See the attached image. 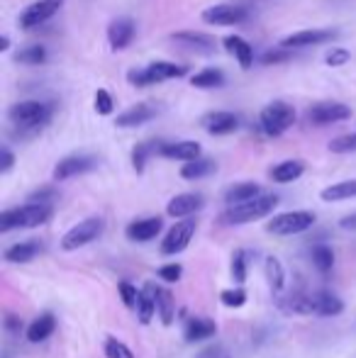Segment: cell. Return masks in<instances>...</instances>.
<instances>
[{
    "label": "cell",
    "instance_id": "1",
    "mask_svg": "<svg viewBox=\"0 0 356 358\" xmlns=\"http://www.w3.org/2000/svg\"><path fill=\"white\" fill-rule=\"evenodd\" d=\"M54 108L49 103H41V100H25V103H15L10 108V122L15 125V130L22 137L39 135L44 127L52 122Z\"/></svg>",
    "mask_w": 356,
    "mask_h": 358
},
{
    "label": "cell",
    "instance_id": "2",
    "mask_svg": "<svg viewBox=\"0 0 356 358\" xmlns=\"http://www.w3.org/2000/svg\"><path fill=\"white\" fill-rule=\"evenodd\" d=\"M283 310L293 315H317V317H337L344 312V302L335 292H310V295H290L283 300Z\"/></svg>",
    "mask_w": 356,
    "mask_h": 358
},
{
    "label": "cell",
    "instance_id": "3",
    "mask_svg": "<svg viewBox=\"0 0 356 358\" xmlns=\"http://www.w3.org/2000/svg\"><path fill=\"white\" fill-rule=\"evenodd\" d=\"M54 215L52 205H39V203H27L22 208L6 210L0 215V232H12V229H35L47 224Z\"/></svg>",
    "mask_w": 356,
    "mask_h": 358
},
{
    "label": "cell",
    "instance_id": "4",
    "mask_svg": "<svg viewBox=\"0 0 356 358\" xmlns=\"http://www.w3.org/2000/svg\"><path fill=\"white\" fill-rule=\"evenodd\" d=\"M279 205V195H259L249 203L242 205H232L227 212L222 215V222L225 224H249L256 222L261 217H269L271 212Z\"/></svg>",
    "mask_w": 356,
    "mask_h": 358
},
{
    "label": "cell",
    "instance_id": "5",
    "mask_svg": "<svg viewBox=\"0 0 356 358\" xmlns=\"http://www.w3.org/2000/svg\"><path fill=\"white\" fill-rule=\"evenodd\" d=\"M295 122V108L283 100H274V103L263 105L259 112V125H261L266 137H281L285 130H290Z\"/></svg>",
    "mask_w": 356,
    "mask_h": 358
},
{
    "label": "cell",
    "instance_id": "6",
    "mask_svg": "<svg viewBox=\"0 0 356 358\" xmlns=\"http://www.w3.org/2000/svg\"><path fill=\"white\" fill-rule=\"evenodd\" d=\"M188 68L181 66V63H171V61H154L147 68H140V71H129L127 81L137 88H147V86L161 83V81H171V78H181L186 76Z\"/></svg>",
    "mask_w": 356,
    "mask_h": 358
},
{
    "label": "cell",
    "instance_id": "7",
    "mask_svg": "<svg viewBox=\"0 0 356 358\" xmlns=\"http://www.w3.org/2000/svg\"><path fill=\"white\" fill-rule=\"evenodd\" d=\"M315 224V212L310 210H293V212H281L274 219H269L266 232L276 234V237H293V234H303Z\"/></svg>",
    "mask_w": 356,
    "mask_h": 358
},
{
    "label": "cell",
    "instance_id": "8",
    "mask_svg": "<svg viewBox=\"0 0 356 358\" xmlns=\"http://www.w3.org/2000/svg\"><path fill=\"white\" fill-rule=\"evenodd\" d=\"M105 229V219L103 217H86L78 224H73L66 234L62 237V249L64 251H76L81 246L93 244L95 239L103 234Z\"/></svg>",
    "mask_w": 356,
    "mask_h": 358
},
{
    "label": "cell",
    "instance_id": "9",
    "mask_svg": "<svg viewBox=\"0 0 356 358\" xmlns=\"http://www.w3.org/2000/svg\"><path fill=\"white\" fill-rule=\"evenodd\" d=\"M196 229H198L196 219L191 217L178 219V222L166 232V237L161 239V254L176 256V254H181V251H186L188 244H191V239L196 237Z\"/></svg>",
    "mask_w": 356,
    "mask_h": 358
},
{
    "label": "cell",
    "instance_id": "10",
    "mask_svg": "<svg viewBox=\"0 0 356 358\" xmlns=\"http://www.w3.org/2000/svg\"><path fill=\"white\" fill-rule=\"evenodd\" d=\"M203 22L215 27H229V25H242L249 17V10L239 3H220V6H212L203 10Z\"/></svg>",
    "mask_w": 356,
    "mask_h": 358
},
{
    "label": "cell",
    "instance_id": "11",
    "mask_svg": "<svg viewBox=\"0 0 356 358\" xmlns=\"http://www.w3.org/2000/svg\"><path fill=\"white\" fill-rule=\"evenodd\" d=\"M64 0H37L32 6H27L20 12V27L22 30H35V27L44 25L47 20H52L59 10H62Z\"/></svg>",
    "mask_w": 356,
    "mask_h": 358
},
{
    "label": "cell",
    "instance_id": "12",
    "mask_svg": "<svg viewBox=\"0 0 356 358\" xmlns=\"http://www.w3.org/2000/svg\"><path fill=\"white\" fill-rule=\"evenodd\" d=\"M351 117V108L344 103H335V100H325L308 110V119L312 125H335V122H344Z\"/></svg>",
    "mask_w": 356,
    "mask_h": 358
},
{
    "label": "cell",
    "instance_id": "13",
    "mask_svg": "<svg viewBox=\"0 0 356 358\" xmlns=\"http://www.w3.org/2000/svg\"><path fill=\"white\" fill-rule=\"evenodd\" d=\"M98 166L93 156H86V154H73V156H66L62 161L54 166V181H68L73 176H81V173H88L93 171Z\"/></svg>",
    "mask_w": 356,
    "mask_h": 358
},
{
    "label": "cell",
    "instance_id": "14",
    "mask_svg": "<svg viewBox=\"0 0 356 358\" xmlns=\"http://www.w3.org/2000/svg\"><path fill=\"white\" fill-rule=\"evenodd\" d=\"M203 205H205V197H203L200 192H181V195H176L169 200L166 215L174 219H188L191 215H196Z\"/></svg>",
    "mask_w": 356,
    "mask_h": 358
},
{
    "label": "cell",
    "instance_id": "15",
    "mask_svg": "<svg viewBox=\"0 0 356 358\" xmlns=\"http://www.w3.org/2000/svg\"><path fill=\"white\" fill-rule=\"evenodd\" d=\"M337 37L335 30H300V32H293L288 34L281 42L283 49H305V47H315V44H325V42H332Z\"/></svg>",
    "mask_w": 356,
    "mask_h": 358
},
{
    "label": "cell",
    "instance_id": "16",
    "mask_svg": "<svg viewBox=\"0 0 356 358\" xmlns=\"http://www.w3.org/2000/svg\"><path fill=\"white\" fill-rule=\"evenodd\" d=\"M156 115H159V105H154V103H137V105H132V108L124 110V112H120L115 125L124 127V130H127V127H142V125H147L149 119H154Z\"/></svg>",
    "mask_w": 356,
    "mask_h": 358
},
{
    "label": "cell",
    "instance_id": "17",
    "mask_svg": "<svg viewBox=\"0 0 356 358\" xmlns=\"http://www.w3.org/2000/svg\"><path fill=\"white\" fill-rule=\"evenodd\" d=\"M171 42L183 44V47L188 49H196V52L200 54H212L217 49V42L210 34H205V32H191V30L174 32V34H171Z\"/></svg>",
    "mask_w": 356,
    "mask_h": 358
},
{
    "label": "cell",
    "instance_id": "18",
    "mask_svg": "<svg viewBox=\"0 0 356 358\" xmlns=\"http://www.w3.org/2000/svg\"><path fill=\"white\" fill-rule=\"evenodd\" d=\"M135 39V22L129 17H118V20L110 22L108 27V42L113 52H120V49L129 47Z\"/></svg>",
    "mask_w": 356,
    "mask_h": 358
},
{
    "label": "cell",
    "instance_id": "19",
    "mask_svg": "<svg viewBox=\"0 0 356 358\" xmlns=\"http://www.w3.org/2000/svg\"><path fill=\"white\" fill-rule=\"evenodd\" d=\"M161 229H164V219L161 217H144V219L129 222L124 234H127V239H132V241H151V239L159 237Z\"/></svg>",
    "mask_w": 356,
    "mask_h": 358
},
{
    "label": "cell",
    "instance_id": "20",
    "mask_svg": "<svg viewBox=\"0 0 356 358\" xmlns=\"http://www.w3.org/2000/svg\"><path fill=\"white\" fill-rule=\"evenodd\" d=\"M203 127H205L210 135H229L239 127V117L234 112H225V110H217V112H207L203 117Z\"/></svg>",
    "mask_w": 356,
    "mask_h": 358
},
{
    "label": "cell",
    "instance_id": "21",
    "mask_svg": "<svg viewBox=\"0 0 356 358\" xmlns=\"http://www.w3.org/2000/svg\"><path fill=\"white\" fill-rule=\"evenodd\" d=\"M217 334V324L207 317H188L186 327H183V337H186L188 344L196 341H205V339L215 337Z\"/></svg>",
    "mask_w": 356,
    "mask_h": 358
},
{
    "label": "cell",
    "instance_id": "22",
    "mask_svg": "<svg viewBox=\"0 0 356 358\" xmlns=\"http://www.w3.org/2000/svg\"><path fill=\"white\" fill-rule=\"evenodd\" d=\"M164 159L171 161H196L200 159V144L198 141H174V144H164L159 151Z\"/></svg>",
    "mask_w": 356,
    "mask_h": 358
},
{
    "label": "cell",
    "instance_id": "23",
    "mask_svg": "<svg viewBox=\"0 0 356 358\" xmlns=\"http://www.w3.org/2000/svg\"><path fill=\"white\" fill-rule=\"evenodd\" d=\"M222 47L227 49V54H232V57L237 59V63L242 68L254 66V49L247 39H242V37H237V34H229V37H225Z\"/></svg>",
    "mask_w": 356,
    "mask_h": 358
},
{
    "label": "cell",
    "instance_id": "24",
    "mask_svg": "<svg viewBox=\"0 0 356 358\" xmlns=\"http://www.w3.org/2000/svg\"><path fill=\"white\" fill-rule=\"evenodd\" d=\"M39 254H41L39 241H17V244L8 246L3 259H6L8 263H30V261H35Z\"/></svg>",
    "mask_w": 356,
    "mask_h": 358
},
{
    "label": "cell",
    "instance_id": "25",
    "mask_svg": "<svg viewBox=\"0 0 356 358\" xmlns=\"http://www.w3.org/2000/svg\"><path fill=\"white\" fill-rule=\"evenodd\" d=\"M54 329H57V319H54V315L52 312H41L35 322L27 327V341L30 344L47 341V339L54 334Z\"/></svg>",
    "mask_w": 356,
    "mask_h": 358
},
{
    "label": "cell",
    "instance_id": "26",
    "mask_svg": "<svg viewBox=\"0 0 356 358\" xmlns=\"http://www.w3.org/2000/svg\"><path fill=\"white\" fill-rule=\"evenodd\" d=\"M303 173H305V163L298 161V159H288V161L276 163V166L269 171V176L274 183H293V181H298Z\"/></svg>",
    "mask_w": 356,
    "mask_h": 358
},
{
    "label": "cell",
    "instance_id": "27",
    "mask_svg": "<svg viewBox=\"0 0 356 358\" xmlns=\"http://www.w3.org/2000/svg\"><path fill=\"white\" fill-rule=\"evenodd\" d=\"M154 295H156V312H159V319L164 327H171L176 319V300L171 295L169 288L154 286Z\"/></svg>",
    "mask_w": 356,
    "mask_h": 358
},
{
    "label": "cell",
    "instance_id": "28",
    "mask_svg": "<svg viewBox=\"0 0 356 358\" xmlns=\"http://www.w3.org/2000/svg\"><path fill=\"white\" fill-rule=\"evenodd\" d=\"M263 195L261 188L256 186V183H237V186L227 188V192H225V200H227V205L232 208V205H242V203H249V200H254V197Z\"/></svg>",
    "mask_w": 356,
    "mask_h": 358
},
{
    "label": "cell",
    "instance_id": "29",
    "mask_svg": "<svg viewBox=\"0 0 356 358\" xmlns=\"http://www.w3.org/2000/svg\"><path fill=\"white\" fill-rule=\"evenodd\" d=\"M320 197L325 203L351 200V197H356V178H351V181H339V183H335V186H327L325 190L320 192Z\"/></svg>",
    "mask_w": 356,
    "mask_h": 358
},
{
    "label": "cell",
    "instance_id": "30",
    "mask_svg": "<svg viewBox=\"0 0 356 358\" xmlns=\"http://www.w3.org/2000/svg\"><path fill=\"white\" fill-rule=\"evenodd\" d=\"M263 273H266V283H269V288L274 292H281L285 286V268L283 263H281V259H276V256H266V261H263Z\"/></svg>",
    "mask_w": 356,
    "mask_h": 358
},
{
    "label": "cell",
    "instance_id": "31",
    "mask_svg": "<svg viewBox=\"0 0 356 358\" xmlns=\"http://www.w3.org/2000/svg\"><path fill=\"white\" fill-rule=\"evenodd\" d=\"M156 315V295H154V283H147L144 290H142V300L137 307V317H140L142 324H149Z\"/></svg>",
    "mask_w": 356,
    "mask_h": 358
},
{
    "label": "cell",
    "instance_id": "32",
    "mask_svg": "<svg viewBox=\"0 0 356 358\" xmlns=\"http://www.w3.org/2000/svg\"><path fill=\"white\" fill-rule=\"evenodd\" d=\"M215 171V161L212 159H196V161H188L181 166V178L186 181H198V178H205Z\"/></svg>",
    "mask_w": 356,
    "mask_h": 358
},
{
    "label": "cell",
    "instance_id": "33",
    "mask_svg": "<svg viewBox=\"0 0 356 358\" xmlns=\"http://www.w3.org/2000/svg\"><path fill=\"white\" fill-rule=\"evenodd\" d=\"M161 146L164 144H159V141H142V144H137L135 149H132V166H135L137 173H144V166H147V161H149V156L154 154V151L159 154Z\"/></svg>",
    "mask_w": 356,
    "mask_h": 358
},
{
    "label": "cell",
    "instance_id": "34",
    "mask_svg": "<svg viewBox=\"0 0 356 358\" xmlns=\"http://www.w3.org/2000/svg\"><path fill=\"white\" fill-rule=\"evenodd\" d=\"M225 83V73L220 68H203L191 78V86L196 88H220Z\"/></svg>",
    "mask_w": 356,
    "mask_h": 358
},
{
    "label": "cell",
    "instance_id": "35",
    "mask_svg": "<svg viewBox=\"0 0 356 358\" xmlns=\"http://www.w3.org/2000/svg\"><path fill=\"white\" fill-rule=\"evenodd\" d=\"M310 256H312V263H315V268L320 273H330L332 266H335V251L327 244H315L312 251H310Z\"/></svg>",
    "mask_w": 356,
    "mask_h": 358
},
{
    "label": "cell",
    "instance_id": "36",
    "mask_svg": "<svg viewBox=\"0 0 356 358\" xmlns=\"http://www.w3.org/2000/svg\"><path fill=\"white\" fill-rule=\"evenodd\" d=\"M15 61L27 63V66H39V63L47 61V49L41 44H32V47H25L15 54Z\"/></svg>",
    "mask_w": 356,
    "mask_h": 358
},
{
    "label": "cell",
    "instance_id": "37",
    "mask_svg": "<svg viewBox=\"0 0 356 358\" xmlns=\"http://www.w3.org/2000/svg\"><path fill=\"white\" fill-rule=\"evenodd\" d=\"M103 351H105V356H108V358H137L135 351H132L127 344H122L120 339H115V337L105 339Z\"/></svg>",
    "mask_w": 356,
    "mask_h": 358
},
{
    "label": "cell",
    "instance_id": "38",
    "mask_svg": "<svg viewBox=\"0 0 356 358\" xmlns=\"http://www.w3.org/2000/svg\"><path fill=\"white\" fill-rule=\"evenodd\" d=\"M220 302L225 307H232V310L244 307L247 305V290L244 288H227V290L220 292Z\"/></svg>",
    "mask_w": 356,
    "mask_h": 358
},
{
    "label": "cell",
    "instance_id": "39",
    "mask_svg": "<svg viewBox=\"0 0 356 358\" xmlns=\"http://www.w3.org/2000/svg\"><path fill=\"white\" fill-rule=\"evenodd\" d=\"M118 292H120V297H122L124 307H129V310H137V307H140L142 290H137V286H132V283L122 281L118 286Z\"/></svg>",
    "mask_w": 356,
    "mask_h": 358
},
{
    "label": "cell",
    "instance_id": "40",
    "mask_svg": "<svg viewBox=\"0 0 356 358\" xmlns=\"http://www.w3.org/2000/svg\"><path fill=\"white\" fill-rule=\"evenodd\" d=\"M229 270H232L234 283H244V281H247V251H242V249L234 251Z\"/></svg>",
    "mask_w": 356,
    "mask_h": 358
},
{
    "label": "cell",
    "instance_id": "41",
    "mask_svg": "<svg viewBox=\"0 0 356 358\" xmlns=\"http://www.w3.org/2000/svg\"><path fill=\"white\" fill-rule=\"evenodd\" d=\"M330 151L332 154H351V151H356V132H351V135H341L337 137V139L330 141Z\"/></svg>",
    "mask_w": 356,
    "mask_h": 358
},
{
    "label": "cell",
    "instance_id": "42",
    "mask_svg": "<svg viewBox=\"0 0 356 358\" xmlns=\"http://www.w3.org/2000/svg\"><path fill=\"white\" fill-rule=\"evenodd\" d=\"M113 108H115L113 95H110L105 88H100L98 93H95V112H98L100 117H108V115L113 112Z\"/></svg>",
    "mask_w": 356,
    "mask_h": 358
},
{
    "label": "cell",
    "instance_id": "43",
    "mask_svg": "<svg viewBox=\"0 0 356 358\" xmlns=\"http://www.w3.org/2000/svg\"><path fill=\"white\" fill-rule=\"evenodd\" d=\"M156 275H159L164 283H178L183 275V266L181 263H166L161 266L159 270H156Z\"/></svg>",
    "mask_w": 356,
    "mask_h": 358
},
{
    "label": "cell",
    "instance_id": "44",
    "mask_svg": "<svg viewBox=\"0 0 356 358\" xmlns=\"http://www.w3.org/2000/svg\"><path fill=\"white\" fill-rule=\"evenodd\" d=\"M349 59H351V54L346 52V49H341V47L330 49V52L325 54V63H327V66H344Z\"/></svg>",
    "mask_w": 356,
    "mask_h": 358
},
{
    "label": "cell",
    "instance_id": "45",
    "mask_svg": "<svg viewBox=\"0 0 356 358\" xmlns=\"http://www.w3.org/2000/svg\"><path fill=\"white\" fill-rule=\"evenodd\" d=\"M288 59H293V52L290 49H271V52H266L261 57L263 63H281V61H288Z\"/></svg>",
    "mask_w": 356,
    "mask_h": 358
},
{
    "label": "cell",
    "instance_id": "46",
    "mask_svg": "<svg viewBox=\"0 0 356 358\" xmlns=\"http://www.w3.org/2000/svg\"><path fill=\"white\" fill-rule=\"evenodd\" d=\"M57 197V190H52V188H39V190H35L30 195V203H39V205H49Z\"/></svg>",
    "mask_w": 356,
    "mask_h": 358
},
{
    "label": "cell",
    "instance_id": "47",
    "mask_svg": "<svg viewBox=\"0 0 356 358\" xmlns=\"http://www.w3.org/2000/svg\"><path fill=\"white\" fill-rule=\"evenodd\" d=\"M12 166H15V154L8 146H3L0 149V173H8Z\"/></svg>",
    "mask_w": 356,
    "mask_h": 358
},
{
    "label": "cell",
    "instance_id": "48",
    "mask_svg": "<svg viewBox=\"0 0 356 358\" xmlns=\"http://www.w3.org/2000/svg\"><path fill=\"white\" fill-rule=\"evenodd\" d=\"M6 329L8 332H12V334H20L22 332V319L20 317H15V315H8L6 317Z\"/></svg>",
    "mask_w": 356,
    "mask_h": 358
},
{
    "label": "cell",
    "instance_id": "49",
    "mask_svg": "<svg viewBox=\"0 0 356 358\" xmlns=\"http://www.w3.org/2000/svg\"><path fill=\"white\" fill-rule=\"evenodd\" d=\"M339 227L346 229V232H356V212L354 215H346L344 219H339Z\"/></svg>",
    "mask_w": 356,
    "mask_h": 358
},
{
    "label": "cell",
    "instance_id": "50",
    "mask_svg": "<svg viewBox=\"0 0 356 358\" xmlns=\"http://www.w3.org/2000/svg\"><path fill=\"white\" fill-rule=\"evenodd\" d=\"M220 353H222V346H210V348H205L198 358H220Z\"/></svg>",
    "mask_w": 356,
    "mask_h": 358
},
{
    "label": "cell",
    "instance_id": "51",
    "mask_svg": "<svg viewBox=\"0 0 356 358\" xmlns=\"http://www.w3.org/2000/svg\"><path fill=\"white\" fill-rule=\"evenodd\" d=\"M0 49H3V52H8V49H10V39H8V37H3V39H0Z\"/></svg>",
    "mask_w": 356,
    "mask_h": 358
}]
</instances>
